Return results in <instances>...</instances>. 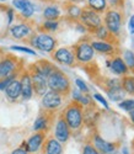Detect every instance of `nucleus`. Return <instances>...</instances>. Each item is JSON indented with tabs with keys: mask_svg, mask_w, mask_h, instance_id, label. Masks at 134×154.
<instances>
[{
	"mask_svg": "<svg viewBox=\"0 0 134 154\" xmlns=\"http://www.w3.org/2000/svg\"><path fill=\"white\" fill-rule=\"evenodd\" d=\"M42 107L48 111V112H52V111H56L58 110L62 104H63V96L56 91H52V90H48L43 96H42Z\"/></svg>",
	"mask_w": 134,
	"mask_h": 154,
	"instance_id": "obj_8",
	"label": "nucleus"
},
{
	"mask_svg": "<svg viewBox=\"0 0 134 154\" xmlns=\"http://www.w3.org/2000/svg\"><path fill=\"white\" fill-rule=\"evenodd\" d=\"M43 154H63V144L54 138H46L43 147H42Z\"/></svg>",
	"mask_w": 134,
	"mask_h": 154,
	"instance_id": "obj_17",
	"label": "nucleus"
},
{
	"mask_svg": "<svg viewBox=\"0 0 134 154\" xmlns=\"http://www.w3.org/2000/svg\"><path fill=\"white\" fill-rule=\"evenodd\" d=\"M106 93L107 95H108V97L114 101V102H119V101H122L124 100V91H123V89L122 88H118V89H106Z\"/></svg>",
	"mask_w": 134,
	"mask_h": 154,
	"instance_id": "obj_28",
	"label": "nucleus"
},
{
	"mask_svg": "<svg viewBox=\"0 0 134 154\" xmlns=\"http://www.w3.org/2000/svg\"><path fill=\"white\" fill-rule=\"evenodd\" d=\"M129 117H130V121L134 123V110H132V111L129 112Z\"/></svg>",
	"mask_w": 134,
	"mask_h": 154,
	"instance_id": "obj_43",
	"label": "nucleus"
},
{
	"mask_svg": "<svg viewBox=\"0 0 134 154\" xmlns=\"http://www.w3.org/2000/svg\"><path fill=\"white\" fill-rule=\"evenodd\" d=\"M123 3V0H107V4L111 6V9H117Z\"/></svg>",
	"mask_w": 134,
	"mask_h": 154,
	"instance_id": "obj_39",
	"label": "nucleus"
},
{
	"mask_svg": "<svg viewBox=\"0 0 134 154\" xmlns=\"http://www.w3.org/2000/svg\"><path fill=\"white\" fill-rule=\"evenodd\" d=\"M110 154H111V153H110Z\"/></svg>",
	"mask_w": 134,
	"mask_h": 154,
	"instance_id": "obj_49",
	"label": "nucleus"
},
{
	"mask_svg": "<svg viewBox=\"0 0 134 154\" xmlns=\"http://www.w3.org/2000/svg\"><path fill=\"white\" fill-rule=\"evenodd\" d=\"M92 33H95V36L99 38V41H110V36H112V35L108 32V30L105 27L103 23L101 25V26H99Z\"/></svg>",
	"mask_w": 134,
	"mask_h": 154,
	"instance_id": "obj_29",
	"label": "nucleus"
},
{
	"mask_svg": "<svg viewBox=\"0 0 134 154\" xmlns=\"http://www.w3.org/2000/svg\"><path fill=\"white\" fill-rule=\"evenodd\" d=\"M70 136H72L70 128L68 127V125H66V122L64 121L63 116L60 115L58 117V120L56 121V125H54V138L63 144L65 142H68Z\"/></svg>",
	"mask_w": 134,
	"mask_h": 154,
	"instance_id": "obj_11",
	"label": "nucleus"
},
{
	"mask_svg": "<svg viewBox=\"0 0 134 154\" xmlns=\"http://www.w3.org/2000/svg\"><path fill=\"white\" fill-rule=\"evenodd\" d=\"M123 60L126 63V66L128 69L134 70V52L130 49H126L123 52Z\"/></svg>",
	"mask_w": 134,
	"mask_h": 154,
	"instance_id": "obj_31",
	"label": "nucleus"
},
{
	"mask_svg": "<svg viewBox=\"0 0 134 154\" xmlns=\"http://www.w3.org/2000/svg\"><path fill=\"white\" fill-rule=\"evenodd\" d=\"M60 14H62V11L57 4H50V5L46 6L43 10V17L46 20L58 21V19L60 17Z\"/></svg>",
	"mask_w": 134,
	"mask_h": 154,
	"instance_id": "obj_24",
	"label": "nucleus"
},
{
	"mask_svg": "<svg viewBox=\"0 0 134 154\" xmlns=\"http://www.w3.org/2000/svg\"><path fill=\"white\" fill-rule=\"evenodd\" d=\"M72 97H73V101L79 104L83 109L90 107L92 105V96H90L89 94H83L81 91H79L78 89L72 90Z\"/></svg>",
	"mask_w": 134,
	"mask_h": 154,
	"instance_id": "obj_21",
	"label": "nucleus"
},
{
	"mask_svg": "<svg viewBox=\"0 0 134 154\" xmlns=\"http://www.w3.org/2000/svg\"><path fill=\"white\" fill-rule=\"evenodd\" d=\"M103 25L111 35H118L122 29V14L117 9H107L105 11Z\"/></svg>",
	"mask_w": 134,
	"mask_h": 154,
	"instance_id": "obj_4",
	"label": "nucleus"
},
{
	"mask_svg": "<svg viewBox=\"0 0 134 154\" xmlns=\"http://www.w3.org/2000/svg\"><path fill=\"white\" fill-rule=\"evenodd\" d=\"M10 49L11 51H15V52H22V53L30 54V56H37L35 49H32L30 47H26V46H11Z\"/></svg>",
	"mask_w": 134,
	"mask_h": 154,
	"instance_id": "obj_34",
	"label": "nucleus"
},
{
	"mask_svg": "<svg viewBox=\"0 0 134 154\" xmlns=\"http://www.w3.org/2000/svg\"><path fill=\"white\" fill-rule=\"evenodd\" d=\"M17 62H19L17 58L11 57V56H6L3 59H0V79L19 72L17 70V67H19Z\"/></svg>",
	"mask_w": 134,
	"mask_h": 154,
	"instance_id": "obj_12",
	"label": "nucleus"
},
{
	"mask_svg": "<svg viewBox=\"0 0 134 154\" xmlns=\"http://www.w3.org/2000/svg\"><path fill=\"white\" fill-rule=\"evenodd\" d=\"M20 85H21V97L23 100H30L33 96V85L29 70H25L20 75Z\"/></svg>",
	"mask_w": 134,
	"mask_h": 154,
	"instance_id": "obj_14",
	"label": "nucleus"
},
{
	"mask_svg": "<svg viewBox=\"0 0 134 154\" xmlns=\"http://www.w3.org/2000/svg\"><path fill=\"white\" fill-rule=\"evenodd\" d=\"M81 12H83V9L80 8L78 4H69L66 6V15L70 20H74V21H78L81 16Z\"/></svg>",
	"mask_w": 134,
	"mask_h": 154,
	"instance_id": "obj_27",
	"label": "nucleus"
},
{
	"mask_svg": "<svg viewBox=\"0 0 134 154\" xmlns=\"http://www.w3.org/2000/svg\"><path fill=\"white\" fill-rule=\"evenodd\" d=\"M79 20L80 23H83L89 32H93L99 26L102 25V17L100 16V14L89 8L83 9L81 16H80Z\"/></svg>",
	"mask_w": 134,
	"mask_h": 154,
	"instance_id": "obj_6",
	"label": "nucleus"
},
{
	"mask_svg": "<svg viewBox=\"0 0 134 154\" xmlns=\"http://www.w3.org/2000/svg\"><path fill=\"white\" fill-rule=\"evenodd\" d=\"M132 45H133V47H134V35H132Z\"/></svg>",
	"mask_w": 134,
	"mask_h": 154,
	"instance_id": "obj_46",
	"label": "nucleus"
},
{
	"mask_svg": "<svg viewBox=\"0 0 134 154\" xmlns=\"http://www.w3.org/2000/svg\"><path fill=\"white\" fill-rule=\"evenodd\" d=\"M64 121L66 122L70 131H79L84 123V109L76 102H72L66 106L62 113Z\"/></svg>",
	"mask_w": 134,
	"mask_h": 154,
	"instance_id": "obj_2",
	"label": "nucleus"
},
{
	"mask_svg": "<svg viewBox=\"0 0 134 154\" xmlns=\"http://www.w3.org/2000/svg\"><path fill=\"white\" fill-rule=\"evenodd\" d=\"M128 30L132 35H134V14L130 16V19L128 21Z\"/></svg>",
	"mask_w": 134,
	"mask_h": 154,
	"instance_id": "obj_40",
	"label": "nucleus"
},
{
	"mask_svg": "<svg viewBox=\"0 0 134 154\" xmlns=\"http://www.w3.org/2000/svg\"><path fill=\"white\" fill-rule=\"evenodd\" d=\"M119 109H122L127 112H130L132 110H134V99H126L118 102Z\"/></svg>",
	"mask_w": 134,
	"mask_h": 154,
	"instance_id": "obj_33",
	"label": "nucleus"
},
{
	"mask_svg": "<svg viewBox=\"0 0 134 154\" xmlns=\"http://www.w3.org/2000/svg\"><path fill=\"white\" fill-rule=\"evenodd\" d=\"M30 43L32 47L46 53H53L57 48V40L50 33L39 32L30 37Z\"/></svg>",
	"mask_w": 134,
	"mask_h": 154,
	"instance_id": "obj_3",
	"label": "nucleus"
},
{
	"mask_svg": "<svg viewBox=\"0 0 134 154\" xmlns=\"http://www.w3.org/2000/svg\"><path fill=\"white\" fill-rule=\"evenodd\" d=\"M108 68L111 69V72L116 75H120V76H124L128 74L129 69L128 67L126 66V63L123 60V58H120V57H114L110 60V66Z\"/></svg>",
	"mask_w": 134,
	"mask_h": 154,
	"instance_id": "obj_18",
	"label": "nucleus"
},
{
	"mask_svg": "<svg viewBox=\"0 0 134 154\" xmlns=\"http://www.w3.org/2000/svg\"><path fill=\"white\" fill-rule=\"evenodd\" d=\"M92 146L95 147L100 154H110L116 150V143H111L105 140L100 134H95L92 137Z\"/></svg>",
	"mask_w": 134,
	"mask_h": 154,
	"instance_id": "obj_16",
	"label": "nucleus"
},
{
	"mask_svg": "<svg viewBox=\"0 0 134 154\" xmlns=\"http://www.w3.org/2000/svg\"><path fill=\"white\" fill-rule=\"evenodd\" d=\"M31 69L38 72L39 74H42L43 76L48 78L49 74L56 69V67L53 66L50 62H48V60H46V59H41V60H38L37 63L32 64V66H31Z\"/></svg>",
	"mask_w": 134,
	"mask_h": 154,
	"instance_id": "obj_20",
	"label": "nucleus"
},
{
	"mask_svg": "<svg viewBox=\"0 0 134 154\" xmlns=\"http://www.w3.org/2000/svg\"><path fill=\"white\" fill-rule=\"evenodd\" d=\"M42 29H43V32H47V33H52L59 29V22L58 21H53V20H46L43 23H42Z\"/></svg>",
	"mask_w": 134,
	"mask_h": 154,
	"instance_id": "obj_30",
	"label": "nucleus"
},
{
	"mask_svg": "<svg viewBox=\"0 0 134 154\" xmlns=\"http://www.w3.org/2000/svg\"><path fill=\"white\" fill-rule=\"evenodd\" d=\"M133 146H134V142H133Z\"/></svg>",
	"mask_w": 134,
	"mask_h": 154,
	"instance_id": "obj_48",
	"label": "nucleus"
},
{
	"mask_svg": "<svg viewBox=\"0 0 134 154\" xmlns=\"http://www.w3.org/2000/svg\"><path fill=\"white\" fill-rule=\"evenodd\" d=\"M76 29H78V31H80L81 33H85V32H87V30H86V27L84 26L83 23H78V26H76Z\"/></svg>",
	"mask_w": 134,
	"mask_h": 154,
	"instance_id": "obj_42",
	"label": "nucleus"
},
{
	"mask_svg": "<svg viewBox=\"0 0 134 154\" xmlns=\"http://www.w3.org/2000/svg\"><path fill=\"white\" fill-rule=\"evenodd\" d=\"M6 14H8V23L11 25L12 21H14V19H15V11H14V9L9 8V9L6 10Z\"/></svg>",
	"mask_w": 134,
	"mask_h": 154,
	"instance_id": "obj_38",
	"label": "nucleus"
},
{
	"mask_svg": "<svg viewBox=\"0 0 134 154\" xmlns=\"http://www.w3.org/2000/svg\"><path fill=\"white\" fill-rule=\"evenodd\" d=\"M87 8L101 14L108 9V4L107 0H87Z\"/></svg>",
	"mask_w": 134,
	"mask_h": 154,
	"instance_id": "obj_26",
	"label": "nucleus"
},
{
	"mask_svg": "<svg viewBox=\"0 0 134 154\" xmlns=\"http://www.w3.org/2000/svg\"><path fill=\"white\" fill-rule=\"evenodd\" d=\"M93 51L103 54H112L114 53V45H112L110 41H92L90 42Z\"/></svg>",
	"mask_w": 134,
	"mask_h": 154,
	"instance_id": "obj_22",
	"label": "nucleus"
},
{
	"mask_svg": "<svg viewBox=\"0 0 134 154\" xmlns=\"http://www.w3.org/2000/svg\"><path fill=\"white\" fill-rule=\"evenodd\" d=\"M12 6L20 11L23 19H31L35 14V5L31 0H12Z\"/></svg>",
	"mask_w": 134,
	"mask_h": 154,
	"instance_id": "obj_15",
	"label": "nucleus"
},
{
	"mask_svg": "<svg viewBox=\"0 0 134 154\" xmlns=\"http://www.w3.org/2000/svg\"><path fill=\"white\" fill-rule=\"evenodd\" d=\"M47 85H48V90L56 91L62 96L68 95L72 91V85L68 75L58 68H56L49 74V76L47 78Z\"/></svg>",
	"mask_w": 134,
	"mask_h": 154,
	"instance_id": "obj_1",
	"label": "nucleus"
},
{
	"mask_svg": "<svg viewBox=\"0 0 134 154\" xmlns=\"http://www.w3.org/2000/svg\"><path fill=\"white\" fill-rule=\"evenodd\" d=\"M11 154H30L26 149H23V148H21V147H19V148H16V149H14L11 152Z\"/></svg>",
	"mask_w": 134,
	"mask_h": 154,
	"instance_id": "obj_41",
	"label": "nucleus"
},
{
	"mask_svg": "<svg viewBox=\"0 0 134 154\" xmlns=\"http://www.w3.org/2000/svg\"><path fill=\"white\" fill-rule=\"evenodd\" d=\"M0 2H6V0H0Z\"/></svg>",
	"mask_w": 134,
	"mask_h": 154,
	"instance_id": "obj_47",
	"label": "nucleus"
},
{
	"mask_svg": "<svg viewBox=\"0 0 134 154\" xmlns=\"http://www.w3.org/2000/svg\"><path fill=\"white\" fill-rule=\"evenodd\" d=\"M120 85H122L123 91L129 94V95H134V75H124L120 79Z\"/></svg>",
	"mask_w": 134,
	"mask_h": 154,
	"instance_id": "obj_25",
	"label": "nucleus"
},
{
	"mask_svg": "<svg viewBox=\"0 0 134 154\" xmlns=\"http://www.w3.org/2000/svg\"><path fill=\"white\" fill-rule=\"evenodd\" d=\"M75 85H76V89L79 91H81L83 94H89L90 91V89L87 86V84L83 80V79H80V78H76L75 79Z\"/></svg>",
	"mask_w": 134,
	"mask_h": 154,
	"instance_id": "obj_35",
	"label": "nucleus"
},
{
	"mask_svg": "<svg viewBox=\"0 0 134 154\" xmlns=\"http://www.w3.org/2000/svg\"><path fill=\"white\" fill-rule=\"evenodd\" d=\"M68 2H69L70 4H76V3H79V2H83V0H68Z\"/></svg>",
	"mask_w": 134,
	"mask_h": 154,
	"instance_id": "obj_44",
	"label": "nucleus"
},
{
	"mask_svg": "<svg viewBox=\"0 0 134 154\" xmlns=\"http://www.w3.org/2000/svg\"><path fill=\"white\" fill-rule=\"evenodd\" d=\"M5 95L10 101H16L21 97V85H20V80L15 79L12 80L5 89Z\"/></svg>",
	"mask_w": 134,
	"mask_h": 154,
	"instance_id": "obj_19",
	"label": "nucleus"
},
{
	"mask_svg": "<svg viewBox=\"0 0 134 154\" xmlns=\"http://www.w3.org/2000/svg\"><path fill=\"white\" fill-rule=\"evenodd\" d=\"M53 59H54L57 63L63 64V66H74L76 63L75 62V56L73 49L68 48V47H59L57 48L54 52H53Z\"/></svg>",
	"mask_w": 134,
	"mask_h": 154,
	"instance_id": "obj_9",
	"label": "nucleus"
},
{
	"mask_svg": "<svg viewBox=\"0 0 134 154\" xmlns=\"http://www.w3.org/2000/svg\"><path fill=\"white\" fill-rule=\"evenodd\" d=\"M73 52L75 56V62H78L80 64L90 63L95 58V51H93L91 43L85 40L78 42L73 48Z\"/></svg>",
	"mask_w": 134,
	"mask_h": 154,
	"instance_id": "obj_5",
	"label": "nucleus"
},
{
	"mask_svg": "<svg viewBox=\"0 0 134 154\" xmlns=\"http://www.w3.org/2000/svg\"><path fill=\"white\" fill-rule=\"evenodd\" d=\"M17 75H19V72H16V73L11 74V75H9V76H5V78L0 79V91H4L5 89H6V86H8L12 80L17 79Z\"/></svg>",
	"mask_w": 134,
	"mask_h": 154,
	"instance_id": "obj_32",
	"label": "nucleus"
},
{
	"mask_svg": "<svg viewBox=\"0 0 134 154\" xmlns=\"http://www.w3.org/2000/svg\"><path fill=\"white\" fill-rule=\"evenodd\" d=\"M122 152H123V154H129V150H128V148H126V147H123Z\"/></svg>",
	"mask_w": 134,
	"mask_h": 154,
	"instance_id": "obj_45",
	"label": "nucleus"
},
{
	"mask_svg": "<svg viewBox=\"0 0 134 154\" xmlns=\"http://www.w3.org/2000/svg\"><path fill=\"white\" fill-rule=\"evenodd\" d=\"M92 99H95L97 102H100V104L106 109V110H110V105H108V102H107V100L101 95V94H99V93H95L92 95Z\"/></svg>",
	"mask_w": 134,
	"mask_h": 154,
	"instance_id": "obj_36",
	"label": "nucleus"
},
{
	"mask_svg": "<svg viewBox=\"0 0 134 154\" xmlns=\"http://www.w3.org/2000/svg\"><path fill=\"white\" fill-rule=\"evenodd\" d=\"M83 154H100V152H99L95 147H93L92 144L87 143V144H85L84 148H83Z\"/></svg>",
	"mask_w": 134,
	"mask_h": 154,
	"instance_id": "obj_37",
	"label": "nucleus"
},
{
	"mask_svg": "<svg viewBox=\"0 0 134 154\" xmlns=\"http://www.w3.org/2000/svg\"><path fill=\"white\" fill-rule=\"evenodd\" d=\"M44 140H46V132H35L27 140L22 142L20 147L26 149L30 154H33L37 153L39 149H42Z\"/></svg>",
	"mask_w": 134,
	"mask_h": 154,
	"instance_id": "obj_7",
	"label": "nucleus"
},
{
	"mask_svg": "<svg viewBox=\"0 0 134 154\" xmlns=\"http://www.w3.org/2000/svg\"><path fill=\"white\" fill-rule=\"evenodd\" d=\"M50 125V119L48 113H41L33 122V131L35 132H46Z\"/></svg>",
	"mask_w": 134,
	"mask_h": 154,
	"instance_id": "obj_23",
	"label": "nucleus"
},
{
	"mask_svg": "<svg viewBox=\"0 0 134 154\" xmlns=\"http://www.w3.org/2000/svg\"><path fill=\"white\" fill-rule=\"evenodd\" d=\"M31 79H32V85H33V93L38 96H43L48 91V85H47V78L39 74L38 72L33 69H29Z\"/></svg>",
	"mask_w": 134,
	"mask_h": 154,
	"instance_id": "obj_10",
	"label": "nucleus"
},
{
	"mask_svg": "<svg viewBox=\"0 0 134 154\" xmlns=\"http://www.w3.org/2000/svg\"><path fill=\"white\" fill-rule=\"evenodd\" d=\"M9 32L11 35L12 38L15 40H25L27 37H31L33 30L31 27V25L27 22H21V23H16V25H11Z\"/></svg>",
	"mask_w": 134,
	"mask_h": 154,
	"instance_id": "obj_13",
	"label": "nucleus"
}]
</instances>
